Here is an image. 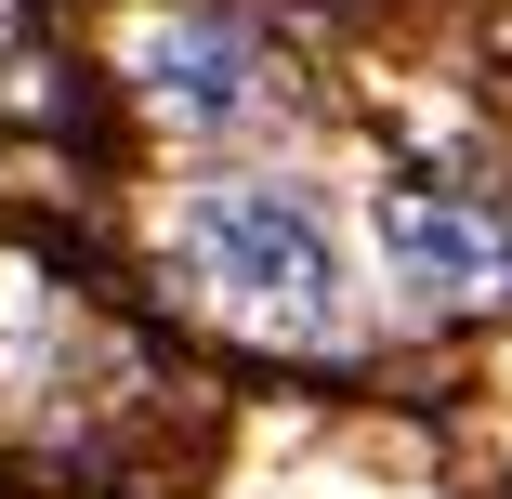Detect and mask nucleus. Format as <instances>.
I'll return each mask as SVG.
<instances>
[{
	"label": "nucleus",
	"instance_id": "3",
	"mask_svg": "<svg viewBox=\"0 0 512 499\" xmlns=\"http://www.w3.org/2000/svg\"><path fill=\"white\" fill-rule=\"evenodd\" d=\"M381 263L421 303H512V197L499 184H394L381 197Z\"/></svg>",
	"mask_w": 512,
	"mask_h": 499
},
{
	"label": "nucleus",
	"instance_id": "2",
	"mask_svg": "<svg viewBox=\"0 0 512 499\" xmlns=\"http://www.w3.org/2000/svg\"><path fill=\"white\" fill-rule=\"evenodd\" d=\"M145 92L184 119V132H250L276 106V40L250 0H171L145 27Z\"/></svg>",
	"mask_w": 512,
	"mask_h": 499
},
{
	"label": "nucleus",
	"instance_id": "1",
	"mask_svg": "<svg viewBox=\"0 0 512 499\" xmlns=\"http://www.w3.org/2000/svg\"><path fill=\"white\" fill-rule=\"evenodd\" d=\"M184 276L211 289L224 316L289 329V342H329L355 303V263H342V211L289 171H237V184H197L184 197Z\"/></svg>",
	"mask_w": 512,
	"mask_h": 499
},
{
	"label": "nucleus",
	"instance_id": "4",
	"mask_svg": "<svg viewBox=\"0 0 512 499\" xmlns=\"http://www.w3.org/2000/svg\"><path fill=\"white\" fill-rule=\"evenodd\" d=\"M14 40H27V27H14V0H0V66H14Z\"/></svg>",
	"mask_w": 512,
	"mask_h": 499
}]
</instances>
